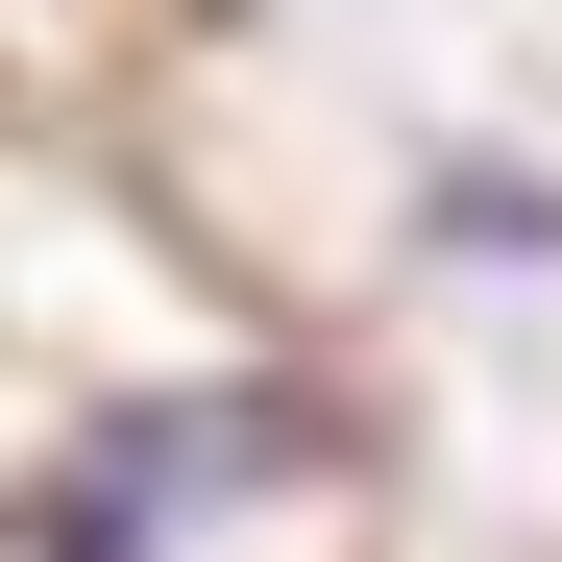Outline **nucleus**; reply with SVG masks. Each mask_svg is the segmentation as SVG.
Returning <instances> with one entry per match:
<instances>
[{"label": "nucleus", "mask_w": 562, "mask_h": 562, "mask_svg": "<svg viewBox=\"0 0 562 562\" xmlns=\"http://www.w3.org/2000/svg\"><path fill=\"white\" fill-rule=\"evenodd\" d=\"M416 245H440V269H562V171H538V147H440V171H416Z\"/></svg>", "instance_id": "2"}, {"label": "nucleus", "mask_w": 562, "mask_h": 562, "mask_svg": "<svg viewBox=\"0 0 562 562\" xmlns=\"http://www.w3.org/2000/svg\"><path fill=\"white\" fill-rule=\"evenodd\" d=\"M294 392H147V416H99L49 464L25 514H0V562H171V514H221V490H294Z\"/></svg>", "instance_id": "1"}]
</instances>
